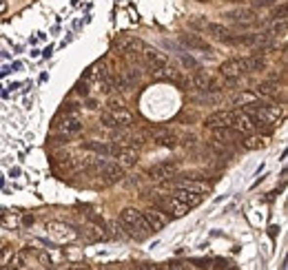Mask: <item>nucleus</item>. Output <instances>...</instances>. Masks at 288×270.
I'll list each match as a JSON object with an SVG mask.
<instances>
[{
  "label": "nucleus",
  "mask_w": 288,
  "mask_h": 270,
  "mask_svg": "<svg viewBox=\"0 0 288 270\" xmlns=\"http://www.w3.org/2000/svg\"><path fill=\"white\" fill-rule=\"evenodd\" d=\"M204 29H206L208 34H211L215 40H220V42L235 44V34H233V31H230L228 27H224V24H217V22H204Z\"/></svg>",
  "instance_id": "obj_8"
},
{
  "label": "nucleus",
  "mask_w": 288,
  "mask_h": 270,
  "mask_svg": "<svg viewBox=\"0 0 288 270\" xmlns=\"http://www.w3.org/2000/svg\"><path fill=\"white\" fill-rule=\"evenodd\" d=\"M155 208H160L162 212H168V215H173V217H182V215L188 212V208L184 206L182 202H178L175 197H171V195H168V197H160Z\"/></svg>",
  "instance_id": "obj_7"
},
{
  "label": "nucleus",
  "mask_w": 288,
  "mask_h": 270,
  "mask_svg": "<svg viewBox=\"0 0 288 270\" xmlns=\"http://www.w3.org/2000/svg\"><path fill=\"white\" fill-rule=\"evenodd\" d=\"M244 67H246V73L264 71V69H266V60L262 58V56H250V58H244Z\"/></svg>",
  "instance_id": "obj_24"
},
{
  "label": "nucleus",
  "mask_w": 288,
  "mask_h": 270,
  "mask_svg": "<svg viewBox=\"0 0 288 270\" xmlns=\"http://www.w3.org/2000/svg\"><path fill=\"white\" fill-rule=\"evenodd\" d=\"M230 18L235 20V22H240V24H250L255 18H257V14H255L253 9H237V11L230 14Z\"/></svg>",
  "instance_id": "obj_23"
},
{
  "label": "nucleus",
  "mask_w": 288,
  "mask_h": 270,
  "mask_svg": "<svg viewBox=\"0 0 288 270\" xmlns=\"http://www.w3.org/2000/svg\"><path fill=\"white\" fill-rule=\"evenodd\" d=\"M244 111L255 120V129H259V126H264V124H273V122H277L282 117V106L270 104V102L253 100L248 104H244Z\"/></svg>",
  "instance_id": "obj_1"
},
{
  "label": "nucleus",
  "mask_w": 288,
  "mask_h": 270,
  "mask_svg": "<svg viewBox=\"0 0 288 270\" xmlns=\"http://www.w3.org/2000/svg\"><path fill=\"white\" fill-rule=\"evenodd\" d=\"M277 93H279V87L275 82H264L255 89V96H262V97H270V96H277Z\"/></svg>",
  "instance_id": "obj_25"
},
{
  "label": "nucleus",
  "mask_w": 288,
  "mask_h": 270,
  "mask_svg": "<svg viewBox=\"0 0 288 270\" xmlns=\"http://www.w3.org/2000/svg\"><path fill=\"white\" fill-rule=\"evenodd\" d=\"M24 264V252H11L9 255V266H14V268H22Z\"/></svg>",
  "instance_id": "obj_28"
},
{
  "label": "nucleus",
  "mask_w": 288,
  "mask_h": 270,
  "mask_svg": "<svg viewBox=\"0 0 288 270\" xmlns=\"http://www.w3.org/2000/svg\"><path fill=\"white\" fill-rule=\"evenodd\" d=\"M100 122H102V126H106V129H118V124H115L113 116H111L109 111H102L100 113Z\"/></svg>",
  "instance_id": "obj_27"
},
{
  "label": "nucleus",
  "mask_w": 288,
  "mask_h": 270,
  "mask_svg": "<svg viewBox=\"0 0 288 270\" xmlns=\"http://www.w3.org/2000/svg\"><path fill=\"white\" fill-rule=\"evenodd\" d=\"M58 129H60V133L64 137H76V135L82 133L84 124H82V117L78 113H62L60 122H58Z\"/></svg>",
  "instance_id": "obj_3"
},
{
  "label": "nucleus",
  "mask_w": 288,
  "mask_h": 270,
  "mask_svg": "<svg viewBox=\"0 0 288 270\" xmlns=\"http://www.w3.org/2000/svg\"><path fill=\"white\" fill-rule=\"evenodd\" d=\"M175 188H184V191H191V193H208V184H202V182H195V179H178L175 182Z\"/></svg>",
  "instance_id": "obj_18"
},
{
  "label": "nucleus",
  "mask_w": 288,
  "mask_h": 270,
  "mask_svg": "<svg viewBox=\"0 0 288 270\" xmlns=\"http://www.w3.org/2000/svg\"><path fill=\"white\" fill-rule=\"evenodd\" d=\"M233 117H235V111H215L213 116L206 117L204 124H206L208 129H222V126L233 124Z\"/></svg>",
  "instance_id": "obj_12"
},
{
  "label": "nucleus",
  "mask_w": 288,
  "mask_h": 270,
  "mask_svg": "<svg viewBox=\"0 0 288 270\" xmlns=\"http://www.w3.org/2000/svg\"><path fill=\"white\" fill-rule=\"evenodd\" d=\"M109 231H111V237H118V239H122V237H124L122 226L118 222H109Z\"/></svg>",
  "instance_id": "obj_29"
},
{
  "label": "nucleus",
  "mask_w": 288,
  "mask_h": 270,
  "mask_svg": "<svg viewBox=\"0 0 288 270\" xmlns=\"http://www.w3.org/2000/svg\"><path fill=\"white\" fill-rule=\"evenodd\" d=\"M264 137H248V140L244 142L246 146H248V149H257V146H264Z\"/></svg>",
  "instance_id": "obj_31"
},
{
  "label": "nucleus",
  "mask_w": 288,
  "mask_h": 270,
  "mask_svg": "<svg viewBox=\"0 0 288 270\" xmlns=\"http://www.w3.org/2000/svg\"><path fill=\"white\" fill-rule=\"evenodd\" d=\"M111 116H113V120H115V124H118V129H120V126H131L133 124V113L131 111H126L124 106H122V109H111Z\"/></svg>",
  "instance_id": "obj_20"
},
{
  "label": "nucleus",
  "mask_w": 288,
  "mask_h": 270,
  "mask_svg": "<svg viewBox=\"0 0 288 270\" xmlns=\"http://www.w3.org/2000/svg\"><path fill=\"white\" fill-rule=\"evenodd\" d=\"M7 7H9V2H7V0H0V14H5Z\"/></svg>",
  "instance_id": "obj_37"
},
{
  "label": "nucleus",
  "mask_w": 288,
  "mask_h": 270,
  "mask_svg": "<svg viewBox=\"0 0 288 270\" xmlns=\"http://www.w3.org/2000/svg\"><path fill=\"white\" fill-rule=\"evenodd\" d=\"M213 135H215L217 142H230V140H237L240 133L233 131L230 126H222V129H213Z\"/></svg>",
  "instance_id": "obj_22"
},
{
  "label": "nucleus",
  "mask_w": 288,
  "mask_h": 270,
  "mask_svg": "<svg viewBox=\"0 0 288 270\" xmlns=\"http://www.w3.org/2000/svg\"><path fill=\"white\" fill-rule=\"evenodd\" d=\"M0 270H20V268H14V266H9V264H7L5 268H0Z\"/></svg>",
  "instance_id": "obj_38"
},
{
  "label": "nucleus",
  "mask_w": 288,
  "mask_h": 270,
  "mask_svg": "<svg viewBox=\"0 0 288 270\" xmlns=\"http://www.w3.org/2000/svg\"><path fill=\"white\" fill-rule=\"evenodd\" d=\"M11 252H14V251H11L9 246H2V248H0V259H5V257H9Z\"/></svg>",
  "instance_id": "obj_36"
},
{
  "label": "nucleus",
  "mask_w": 288,
  "mask_h": 270,
  "mask_svg": "<svg viewBox=\"0 0 288 270\" xmlns=\"http://www.w3.org/2000/svg\"><path fill=\"white\" fill-rule=\"evenodd\" d=\"M173 197L178 199V202H182L184 206L188 208V211H191V208H195L197 204L202 202V195L200 193H191V191H184V188H175Z\"/></svg>",
  "instance_id": "obj_15"
},
{
  "label": "nucleus",
  "mask_w": 288,
  "mask_h": 270,
  "mask_svg": "<svg viewBox=\"0 0 288 270\" xmlns=\"http://www.w3.org/2000/svg\"><path fill=\"white\" fill-rule=\"evenodd\" d=\"M230 129L237 131L240 135H248V133H253L255 131V120L246 111H235V117H233Z\"/></svg>",
  "instance_id": "obj_9"
},
{
  "label": "nucleus",
  "mask_w": 288,
  "mask_h": 270,
  "mask_svg": "<svg viewBox=\"0 0 288 270\" xmlns=\"http://www.w3.org/2000/svg\"><path fill=\"white\" fill-rule=\"evenodd\" d=\"M175 171H178V164H175V162H160V164L149 169V177L153 179V182H168V179L175 175Z\"/></svg>",
  "instance_id": "obj_4"
},
{
  "label": "nucleus",
  "mask_w": 288,
  "mask_h": 270,
  "mask_svg": "<svg viewBox=\"0 0 288 270\" xmlns=\"http://www.w3.org/2000/svg\"><path fill=\"white\" fill-rule=\"evenodd\" d=\"M138 270H166V268L160 264H142V266H138Z\"/></svg>",
  "instance_id": "obj_33"
},
{
  "label": "nucleus",
  "mask_w": 288,
  "mask_h": 270,
  "mask_svg": "<svg viewBox=\"0 0 288 270\" xmlns=\"http://www.w3.org/2000/svg\"><path fill=\"white\" fill-rule=\"evenodd\" d=\"M120 219L124 226H129L131 231H133V235L138 237V239H144V237L151 232V228L146 226V222H144V217H142V211H138V208H133V206H126L124 211L120 212Z\"/></svg>",
  "instance_id": "obj_2"
},
{
  "label": "nucleus",
  "mask_w": 288,
  "mask_h": 270,
  "mask_svg": "<svg viewBox=\"0 0 288 270\" xmlns=\"http://www.w3.org/2000/svg\"><path fill=\"white\" fill-rule=\"evenodd\" d=\"M109 106H111V109H122V106H124V102H122L120 97H111V100H109Z\"/></svg>",
  "instance_id": "obj_34"
},
{
  "label": "nucleus",
  "mask_w": 288,
  "mask_h": 270,
  "mask_svg": "<svg viewBox=\"0 0 288 270\" xmlns=\"http://www.w3.org/2000/svg\"><path fill=\"white\" fill-rule=\"evenodd\" d=\"M211 76H206V73H195V76H191L186 80L188 87H193L195 91H208V87H211Z\"/></svg>",
  "instance_id": "obj_19"
},
{
  "label": "nucleus",
  "mask_w": 288,
  "mask_h": 270,
  "mask_svg": "<svg viewBox=\"0 0 288 270\" xmlns=\"http://www.w3.org/2000/svg\"><path fill=\"white\" fill-rule=\"evenodd\" d=\"M84 149L93 151L98 155H104V157H115L120 146H118V142H93L91 140V142H84Z\"/></svg>",
  "instance_id": "obj_10"
},
{
  "label": "nucleus",
  "mask_w": 288,
  "mask_h": 270,
  "mask_svg": "<svg viewBox=\"0 0 288 270\" xmlns=\"http://www.w3.org/2000/svg\"><path fill=\"white\" fill-rule=\"evenodd\" d=\"M98 171L102 173V177H104L106 184H115V182H120V179L124 177V169H122L120 164H109V162H102V166Z\"/></svg>",
  "instance_id": "obj_13"
},
{
  "label": "nucleus",
  "mask_w": 288,
  "mask_h": 270,
  "mask_svg": "<svg viewBox=\"0 0 288 270\" xmlns=\"http://www.w3.org/2000/svg\"><path fill=\"white\" fill-rule=\"evenodd\" d=\"M248 102H253V96H250V93H242V96H237L235 100H233V104L235 106H244V104H248Z\"/></svg>",
  "instance_id": "obj_30"
},
{
  "label": "nucleus",
  "mask_w": 288,
  "mask_h": 270,
  "mask_svg": "<svg viewBox=\"0 0 288 270\" xmlns=\"http://www.w3.org/2000/svg\"><path fill=\"white\" fill-rule=\"evenodd\" d=\"M242 73H246L244 58H230L226 62H222V67H220V76L226 77V80H237Z\"/></svg>",
  "instance_id": "obj_6"
},
{
  "label": "nucleus",
  "mask_w": 288,
  "mask_h": 270,
  "mask_svg": "<svg viewBox=\"0 0 288 270\" xmlns=\"http://www.w3.org/2000/svg\"><path fill=\"white\" fill-rule=\"evenodd\" d=\"M49 235L51 237H56L58 241H62V239H76L78 237V232L73 231V228H69V226H64V224H51L49 226Z\"/></svg>",
  "instance_id": "obj_16"
},
{
  "label": "nucleus",
  "mask_w": 288,
  "mask_h": 270,
  "mask_svg": "<svg viewBox=\"0 0 288 270\" xmlns=\"http://www.w3.org/2000/svg\"><path fill=\"white\" fill-rule=\"evenodd\" d=\"M144 60H146V64H149L151 69H166L171 67V62H168V56L162 51H158V49H144Z\"/></svg>",
  "instance_id": "obj_11"
},
{
  "label": "nucleus",
  "mask_w": 288,
  "mask_h": 270,
  "mask_svg": "<svg viewBox=\"0 0 288 270\" xmlns=\"http://www.w3.org/2000/svg\"><path fill=\"white\" fill-rule=\"evenodd\" d=\"M273 38H284L286 36V20H279V22H275L273 27H270V31H268Z\"/></svg>",
  "instance_id": "obj_26"
},
{
  "label": "nucleus",
  "mask_w": 288,
  "mask_h": 270,
  "mask_svg": "<svg viewBox=\"0 0 288 270\" xmlns=\"http://www.w3.org/2000/svg\"><path fill=\"white\" fill-rule=\"evenodd\" d=\"M149 135H151V140L158 142L160 146H166V149H173V146H175V135L166 129H151Z\"/></svg>",
  "instance_id": "obj_14"
},
{
  "label": "nucleus",
  "mask_w": 288,
  "mask_h": 270,
  "mask_svg": "<svg viewBox=\"0 0 288 270\" xmlns=\"http://www.w3.org/2000/svg\"><path fill=\"white\" fill-rule=\"evenodd\" d=\"M142 217H144V222H146V226L151 228V232H158V231H162L164 226L168 224V217L164 215L160 208H146V211L142 212Z\"/></svg>",
  "instance_id": "obj_5"
},
{
  "label": "nucleus",
  "mask_w": 288,
  "mask_h": 270,
  "mask_svg": "<svg viewBox=\"0 0 288 270\" xmlns=\"http://www.w3.org/2000/svg\"><path fill=\"white\" fill-rule=\"evenodd\" d=\"M166 270H191V268H188V264H180L178 261V264H171Z\"/></svg>",
  "instance_id": "obj_35"
},
{
  "label": "nucleus",
  "mask_w": 288,
  "mask_h": 270,
  "mask_svg": "<svg viewBox=\"0 0 288 270\" xmlns=\"http://www.w3.org/2000/svg\"><path fill=\"white\" fill-rule=\"evenodd\" d=\"M182 42L191 49H197V51H211V44L206 40L197 38V36H182Z\"/></svg>",
  "instance_id": "obj_21"
},
{
  "label": "nucleus",
  "mask_w": 288,
  "mask_h": 270,
  "mask_svg": "<svg viewBox=\"0 0 288 270\" xmlns=\"http://www.w3.org/2000/svg\"><path fill=\"white\" fill-rule=\"evenodd\" d=\"M115 164H120L122 169H126V166H133L135 162H138V151L135 149H126V146H120V151H118V155H115Z\"/></svg>",
  "instance_id": "obj_17"
},
{
  "label": "nucleus",
  "mask_w": 288,
  "mask_h": 270,
  "mask_svg": "<svg viewBox=\"0 0 288 270\" xmlns=\"http://www.w3.org/2000/svg\"><path fill=\"white\" fill-rule=\"evenodd\" d=\"M273 18H275V20H277V18H279V20H286V5H282L279 9H275V11H273Z\"/></svg>",
  "instance_id": "obj_32"
}]
</instances>
